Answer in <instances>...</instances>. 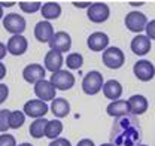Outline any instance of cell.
<instances>
[{
	"label": "cell",
	"mask_w": 155,
	"mask_h": 146,
	"mask_svg": "<svg viewBox=\"0 0 155 146\" xmlns=\"http://www.w3.org/2000/svg\"><path fill=\"white\" fill-rule=\"evenodd\" d=\"M103 88V75L97 70L88 72L82 79V90L87 95H96Z\"/></svg>",
	"instance_id": "1"
},
{
	"label": "cell",
	"mask_w": 155,
	"mask_h": 146,
	"mask_svg": "<svg viewBox=\"0 0 155 146\" xmlns=\"http://www.w3.org/2000/svg\"><path fill=\"white\" fill-rule=\"evenodd\" d=\"M101 60H103V64L109 69H119L124 66L125 63V54L122 52V49L116 48V46H110V48H106L104 52L101 55Z\"/></svg>",
	"instance_id": "2"
},
{
	"label": "cell",
	"mask_w": 155,
	"mask_h": 146,
	"mask_svg": "<svg viewBox=\"0 0 155 146\" xmlns=\"http://www.w3.org/2000/svg\"><path fill=\"white\" fill-rule=\"evenodd\" d=\"M49 82L52 84V87L55 90H61V91H67L75 85V76L67 70H58V72L51 75Z\"/></svg>",
	"instance_id": "3"
},
{
	"label": "cell",
	"mask_w": 155,
	"mask_h": 146,
	"mask_svg": "<svg viewBox=\"0 0 155 146\" xmlns=\"http://www.w3.org/2000/svg\"><path fill=\"white\" fill-rule=\"evenodd\" d=\"M146 24H148L146 15L139 12V11H131L125 15V27L133 33H137V35L142 33L145 30Z\"/></svg>",
	"instance_id": "4"
},
{
	"label": "cell",
	"mask_w": 155,
	"mask_h": 146,
	"mask_svg": "<svg viewBox=\"0 0 155 146\" xmlns=\"http://www.w3.org/2000/svg\"><path fill=\"white\" fill-rule=\"evenodd\" d=\"M25 19L18 14H8L3 17V27L6 32H9L12 36L15 35H22L25 30Z\"/></svg>",
	"instance_id": "5"
},
{
	"label": "cell",
	"mask_w": 155,
	"mask_h": 146,
	"mask_svg": "<svg viewBox=\"0 0 155 146\" xmlns=\"http://www.w3.org/2000/svg\"><path fill=\"white\" fill-rule=\"evenodd\" d=\"M48 45H49V48L52 51L64 54V52H67L72 48V37L66 32H57V33H54V36L51 37Z\"/></svg>",
	"instance_id": "6"
},
{
	"label": "cell",
	"mask_w": 155,
	"mask_h": 146,
	"mask_svg": "<svg viewBox=\"0 0 155 146\" xmlns=\"http://www.w3.org/2000/svg\"><path fill=\"white\" fill-rule=\"evenodd\" d=\"M133 73L134 76L142 81V82H148L151 79H154L155 76V67L154 64L148 60H140L133 66Z\"/></svg>",
	"instance_id": "7"
},
{
	"label": "cell",
	"mask_w": 155,
	"mask_h": 146,
	"mask_svg": "<svg viewBox=\"0 0 155 146\" xmlns=\"http://www.w3.org/2000/svg\"><path fill=\"white\" fill-rule=\"evenodd\" d=\"M90 21L93 22H104L106 19L109 18L110 15V11H109V6L106 3H101V2H96V3H91V6L88 8V12H87Z\"/></svg>",
	"instance_id": "8"
},
{
	"label": "cell",
	"mask_w": 155,
	"mask_h": 146,
	"mask_svg": "<svg viewBox=\"0 0 155 146\" xmlns=\"http://www.w3.org/2000/svg\"><path fill=\"white\" fill-rule=\"evenodd\" d=\"M48 105L45 103V101H40V100H28L25 105H24V115H27V116H30V118H35V119H38V118H45V115L48 113Z\"/></svg>",
	"instance_id": "9"
},
{
	"label": "cell",
	"mask_w": 155,
	"mask_h": 146,
	"mask_svg": "<svg viewBox=\"0 0 155 146\" xmlns=\"http://www.w3.org/2000/svg\"><path fill=\"white\" fill-rule=\"evenodd\" d=\"M55 92H57V90L46 79H42L38 84H35V94H36L38 100H40V101H45V103L52 101L55 98Z\"/></svg>",
	"instance_id": "10"
},
{
	"label": "cell",
	"mask_w": 155,
	"mask_h": 146,
	"mask_svg": "<svg viewBox=\"0 0 155 146\" xmlns=\"http://www.w3.org/2000/svg\"><path fill=\"white\" fill-rule=\"evenodd\" d=\"M27 48H28V42H27V39L22 36V35H15V36H11V39L8 40V43H6V49H8V52L12 55H22L25 51H27Z\"/></svg>",
	"instance_id": "11"
},
{
	"label": "cell",
	"mask_w": 155,
	"mask_h": 146,
	"mask_svg": "<svg viewBox=\"0 0 155 146\" xmlns=\"http://www.w3.org/2000/svg\"><path fill=\"white\" fill-rule=\"evenodd\" d=\"M22 78L28 84H38L39 81L45 79V69L40 64H38V63L28 64L22 70Z\"/></svg>",
	"instance_id": "12"
},
{
	"label": "cell",
	"mask_w": 155,
	"mask_h": 146,
	"mask_svg": "<svg viewBox=\"0 0 155 146\" xmlns=\"http://www.w3.org/2000/svg\"><path fill=\"white\" fill-rule=\"evenodd\" d=\"M87 45H88V48L91 51L100 52V51H103V49L107 48V45H109V36L106 33H103V32H96V33H93V35L88 36Z\"/></svg>",
	"instance_id": "13"
},
{
	"label": "cell",
	"mask_w": 155,
	"mask_h": 146,
	"mask_svg": "<svg viewBox=\"0 0 155 146\" xmlns=\"http://www.w3.org/2000/svg\"><path fill=\"white\" fill-rule=\"evenodd\" d=\"M54 36V28L49 21H39L35 27V37L42 43H48L51 37Z\"/></svg>",
	"instance_id": "14"
},
{
	"label": "cell",
	"mask_w": 155,
	"mask_h": 146,
	"mask_svg": "<svg viewBox=\"0 0 155 146\" xmlns=\"http://www.w3.org/2000/svg\"><path fill=\"white\" fill-rule=\"evenodd\" d=\"M63 63H64V58L63 55L57 52V51H52L49 49L46 55H45V69L49 70L51 73H55L58 70H61L63 67Z\"/></svg>",
	"instance_id": "15"
},
{
	"label": "cell",
	"mask_w": 155,
	"mask_h": 146,
	"mask_svg": "<svg viewBox=\"0 0 155 146\" xmlns=\"http://www.w3.org/2000/svg\"><path fill=\"white\" fill-rule=\"evenodd\" d=\"M128 106H130V113H134V115H142L148 110V98L142 94H134L131 95L128 100Z\"/></svg>",
	"instance_id": "16"
},
{
	"label": "cell",
	"mask_w": 155,
	"mask_h": 146,
	"mask_svg": "<svg viewBox=\"0 0 155 146\" xmlns=\"http://www.w3.org/2000/svg\"><path fill=\"white\" fill-rule=\"evenodd\" d=\"M151 40L145 35H137L131 40V51L137 55H146L151 51Z\"/></svg>",
	"instance_id": "17"
},
{
	"label": "cell",
	"mask_w": 155,
	"mask_h": 146,
	"mask_svg": "<svg viewBox=\"0 0 155 146\" xmlns=\"http://www.w3.org/2000/svg\"><path fill=\"white\" fill-rule=\"evenodd\" d=\"M101 90H103V94H104L106 98L115 101L122 94V85L118 81H115V79H110V81H107V82L103 84V88Z\"/></svg>",
	"instance_id": "18"
},
{
	"label": "cell",
	"mask_w": 155,
	"mask_h": 146,
	"mask_svg": "<svg viewBox=\"0 0 155 146\" xmlns=\"http://www.w3.org/2000/svg\"><path fill=\"white\" fill-rule=\"evenodd\" d=\"M51 112L57 118H66L70 113V103L63 97H55L51 103Z\"/></svg>",
	"instance_id": "19"
},
{
	"label": "cell",
	"mask_w": 155,
	"mask_h": 146,
	"mask_svg": "<svg viewBox=\"0 0 155 146\" xmlns=\"http://www.w3.org/2000/svg\"><path fill=\"white\" fill-rule=\"evenodd\" d=\"M40 14L45 18V21H51V19H57L61 15V6L57 2H46L42 5L40 8Z\"/></svg>",
	"instance_id": "20"
},
{
	"label": "cell",
	"mask_w": 155,
	"mask_h": 146,
	"mask_svg": "<svg viewBox=\"0 0 155 146\" xmlns=\"http://www.w3.org/2000/svg\"><path fill=\"white\" fill-rule=\"evenodd\" d=\"M106 112H107L110 116H124V115H128V113H130L128 101H127V100H115V101H110L109 106L106 108Z\"/></svg>",
	"instance_id": "21"
},
{
	"label": "cell",
	"mask_w": 155,
	"mask_h": 146,
	"mask_svg": "<svg viewBox=\"0 0 155 146\" xmlns=\"http://www.w3.org/2000/svg\"><path fill=\"white\" fill-rule=\"evenodd\" d=\"M48 124V119L46 118H38L31 122V125L28 128V133L33 139H40L45 136V128Z\"/></svg>",
	"instance_id": "22"
},
{
	"label": "cell",
	"mask_w": 155,
	"mask_h": 146,
	"mask_svg": "<svg viewBox=\"0 0 155 146\" xmlns=\"http://www.w3.org/2000/svg\"><path fill=\"white\" fill-rule=\"evenodd\" d=\"M61 133H63V124H61V121H58V119L48 121L46 128H45V137H48L51 140H55V139L60 137Z\"/></svg>",
	"instance_id": "23"
},
{
	"label": "cell",
	"mask_w": 155,
	"mask_h": 146,
	"mask_svg": "<svg viewBox=\"0 0 155 146\" xmlns=\"http://www.w3.org/2000/svg\"><path fill=\"white\" fill-rule=\"evenodd\" d=\"M84 64V57L79 52H72L66 57V66L70 70H79Z\"/></svg>",
	"instance_id": "24"
},
{
	"label": "cell",
	"mask_w": 155,
	"mask_h": 146,
	"mask_svg": "<svg viewBox=\"0 0 155 146\" xmlns=\"http://www.w3.org/2000/svg\"><path fill=\"white\" fill-rule=\"evenodd\" d=\"M25 122V115L24 112L21 110H14L11 112V116H9V128H14V130H18L24 125Z\"/></svg>",
	"instance_id": "25"
},
{
	"label": "cell",
	"mask_w": 155,
	"mask_h": 146,
	"mask_svg": "<svg viewBox=\"0 0 155 146\" xmlns=\"http://www.w3.org/2000/svg\"><path fill=\"white\" fill-rule=\"evenodd\" d=\"M18 6L19 9L22 12H25V14H35V12L40 11L42 3L40 2H19Z\"/></svg>",
	"instance_id": "26"
},
{
	"label": "cell",
	"mask_w": 155,
	"mask_h": 146,
	"mask_svg": "<svg viewBox=\"0 0 155 146\" xmlns=\"http://www.w3.org/2000/svg\"><path fill=\"white\" fill-rule=\"evenodd\" d=\"M9 116H11V110L9 109L0 110V131L2 133H6L9 130Z\"/></svg>",
	"instance_id": "27"
},
{
	"label": "cell",
	"mask_w": 155,
	"mask_h": 146,
	"mask_svg": "<svg viewBox=\"0 0 155 146\" xmlns=\"http://www.w3.org/2000/svg\"><path fill=\"white\" fill-rule=\"evenodd\" d=\"M0 146H17V140L12 134L3 133L0 136Z\"/></svg>",
	"instance_id": "28"
},
{
	"label": "cell",
	"mask_w": 155,
	"mask_h": 146,
	"mask_svg": "<svg viewBox=\"0 0 155 146\" xmlns=\"http://www.w3.org/2000/svg\"><path fill=\"white\" fill-rule=\"evenodd\" d=\"M145 32H146V37L149 40H155V19L148 21V24L145 27Z\"/></svg>",
	"instance_id": "29"
},
{
	"label": "cell",
	"mask_w": 155,
	"mask_h": 146,
	"mask_svg": "<svg viewBox=\"0 0 155 146\" xmlns=\"http://www.w3.org/2000/svg\"><path fill=\"white\" fill-rule=\"evenodd\" d=\"M8 95H9V88H8V85H6V84H0V105L8 98Z\"/></svg>",
	"instance_id": "30"
},
{
	"label": "cell",
	"mask_w": 155,
	"mask_h": 146,
	"mask_svg": "<svg viewBox=\"0 0 155 146\" xmlns=\"http://www.w3.org/2000/svg\"><path fill=\"white\" fill-rule=\"evenodd\" d=\"M49 146H72V143L67 140V139H64V137H58L55 140H52Z\"/></svg>",
	"instance_id": "31"
},
{
	"label": "cell",
	"mask_w": 155,
	"mask_h": 146,
	"mask_svg": "<svg viewBox=\"0 0 155 146\" xmlns=\"http://www.w3.org/2000/svg\"><path fill=\"white\" fill-rule=\"evenodd\" d=\"M76 146H96V145H94V142L91 139H82V140L78 142Z\"/></svg>",
	"instance_id": "32"
},
{
	"label": "cell",
	"mask_w": 155,
	"mask_h": 146,
	"mask_svg": "<svg viewBox=\"0 0 155 146\" xmlns=\"http://www.w3.org/2000/svg\"><path fill=\"white\" fill-rule=\"evenodd\" d=\"M73 6H76V8H90L91 3L90 2H73Z\"/></svg>",
	"instance_id": "33"
},
{
	"label": "cell",
	"mask_w": 155,
	"mask_h": 146,
	"mask_svg": "<svg viewBox=\"0 0 155 146\" xmlns=\"http://www.w3.org/2000/svg\"><path fill=\"white\" fill-rule=\"evenodd\" d=\"M6 52H8V49H6V45L0 42V61H2L5 57H6Z\"/></svg>",
	"instance_id": "34"
},
{
	"label": "cell",
	"mask_w": 155,
	"mask_h": 146,
	"mask_svg": "<svg viewBox=\"0 0 155 146\" xmlns=\"http://www.w3.org/2000/svg\"><path fill=\"white\" fill-rule=\"evenodd\" d=\"M5 76H6V66L0 61V81H2Z\"/></svg>",
	"instance_id": "35"
},
{
	"label": "cell",
	"mask_w": 155,
	"mask_h": 146,
	"mask_svg": "<svg viewBox=\"0 0 155 146\" xmlns=\"http://www.w3.org/2000/svg\"><path fill=\"white\" fill-rule=\"evenodd\" d=\"M14 5H15V2H0V6L2 8H11Z\"/></svg>",
	"instance_id": "36"
},
{
	"label": "cell",
	"mask_w": 155,
	"mask_h": 146,
	"mask_svg": "<svg viewBox=\"0 0 155 146\" xmlns=\"http://www.w3.org/2000/svg\"><path fill=\"white\" fill-rule=\"evenodd\" d=\"M130 5H131V6H142L143 2H137V3H136V2H130Z\"/></svg>",
	"instance_id": "37"
},
{
	"label": "cell",
	"mask_w": 155,
	"mask_h": 146,
	"mask_svg": "<svg viewBox=\"0 0 155 146\" xmlns=\"http://www.w3.org/2000/svg\"><path fill=\"white\" fill-rule=\"evenodd\" d=\"M0 19H3V8L0 6Z\"/></svg>",
	"instance_id": "38"
},
{
	"label": "cell",
	"mask_w": 155,
	"mask_h": 146,
	"mask_svg": "<svg viewBox=\"0 0 155 146\" xmlns=\"http://www.w3.org/2000/svg\"><path fill=\"white\" fill-rule=\"evenodd\" d=\"M18 146H33V145H30V143H21V145H18Z\"/></svg>",
	"instance_id": "39"
},
{
	"label": "cell",
	"mask_w": 155,
	"mask_h": 146,
	"mask_svg": "<svg viewBox=\"0 0 155 146\" xmlns=\"http://www.w3.org/2000/svg\"><path fill=\"white\" fill-rule=\"evenodd\" d=\"M100 146H114V145H110V143H103V145H100Z\"/></svg>",
	"instance_id": "40"
},
{
	"label": "cell",
	"mask_w": 155,
	"mask_h": 146,
	"mask_svg": "<svg viewBox=\"0 0 155 146\" xmlns=\"http://www.w3.org/2000/svg\"><path fill=\"white\" fill-rule=\"evenodd\" d=\"M139 146H146V145H139Z\"/></svg>",
	"instance_id": "41"
}]
</instances>
